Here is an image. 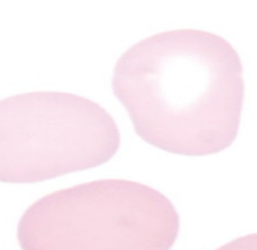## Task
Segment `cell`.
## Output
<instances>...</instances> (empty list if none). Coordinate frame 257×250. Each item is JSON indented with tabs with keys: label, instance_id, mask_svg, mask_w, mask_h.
<instances>
[{
	"label": "cell",
	"instance_id": "obj_1",
	"mask_svg": "<svg viewBox=\"0 0 257 250\" xmlns=\"http://www.w3.org/2000/svg\"><path fill=\"white\" fill-rule=\"evenodd\" d=\"M112 88L138 136L165 152L213 155L237 137L242 66L219 36L177 30L150 37L120 57Z\"/></svg>",
	"mask_w": 257,
	"mask_h": 250
},
{
	"label": "cell",
	"instance_id": "obj_2",
	"mask_svg": "<svg viewBox=\"0 0 257 250\" xmlns=\"http://www.w3.org/2000/svg\"><path fill=\"white\" fill-rule=\"evenodd\" d=\"M180 218L172 202L147 185L98 180L43 197L23 215L25 250L170 249Z\"/></svg>",
	"mask_w": 257,
	"mask_h": 250
},
{
	"label": "cell",
	"instance_id": "obj_3",
	"mask_svg": "<svg viewBox=\"0 0 257 250\" xmlns=\"http://www.w3.org/2000/svg\"><path fill=\"white\" fill-rule=\"evenodd\" d=\"M120 146L111 115L87 98L32 92L0 103V179L32 184L107 163Z\"/></svg>",
	"mask_w": 257,
	"mask_h": 250
}]
</instances>
